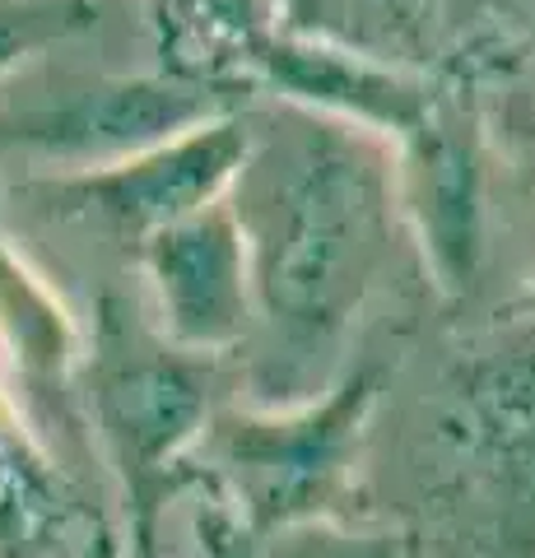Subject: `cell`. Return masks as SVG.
I'll list each match as a JSON object with an SVG mask.
<instances>
[{"instance_id": "obj_1", "label": "cell", "mask_w": 535, "mask_h": 558, "mask_svg": "<svg viewBox=\"0 0 535 558\" xmlns=\"http://www.w3.org/2000/svg\"><path fill=\"white\" fill-rule=\"evenodd\" d=\"M247 238L252 289L275 336L313 354L364 299L387 242V182L340 131H307L289 168L262 186Z\"/></svg>"}, {"instance_id": "obj_2", "label": "cell", "mask_w": 535, "mask_h": 558, "mask_svg": "<svg viewBox=\"0 0 535 558\" xmlns=\"http://www.w3.org/2000/svg\"><path fill=\"white\" fill-rule=\"evenodd\" d=\"M377 377L344 373L331 391L280 410H219L200 433L192 475L215 488V558H266L275 539L340 521L364 451Z\"/></svg>"}, {"instance_id": "obj_3", "label": "cell", "mask_w": 535, "mask_h": 558, "mask_svg": "<svg viewBox=\"0 0 535 558\" xmlns=\"http://www.w3.org/2000/svg\"><path fill=\"white\" fill-rule=\"evenodd\" d=\"M94 433L122 484L135 558H163L159 521L192 484V451L210 424V391L196 354L168 344L126 303L102 299L94 354L84 359Z\"/></svg>"}, {"instance_id": "obj_4", "label": "cell", "mask_w": 535, "mask_h": 558, "mask_svg": "<svg viewBox=\"0 0 535 558\" xmlns=\"http://www.w3.org/2000/svg\"><path fill=\"white\" fill-rule=\"evenodd\" d=\"M247 159V131L233 117H215L205 126L172 135L145 154L89 168V172H61L33 186L51 215L94 219L108 229L145 242L149 233L200 215L205 205L223 196Z\"/></svg>"}, {"instance_id": "obj_5", "label": "cell", "mask_w": 535, "mask_h": 558, "mask_svg": "<svg viewBox=\"0 0 535 558\" xmlns=\"http://www.w3.org/2000/svg\"><path fill=\"white\" fill-rule=\"evenodd\" d=\"M215 117H223V98L205 84L163 75L94 80L57 102L0 117V149H24L33 159L89 172L145 154Z\"/></svg>"}, {"instance_id": "obj_6", "label": "cell", "mask_w": 535, "mask_h": 558, "mask_svg": "<svg viewBox=\"0 0 535 558\" xmlns=\"http://www.w3.org/2000/svg\"><path fill=\"white\" fill-rule=\"evenodd\" d=\"M141 260L159 307V336L186 354H223L247 336L252 266L238 209L223 201L168 223L141 242Z\"/></svg>"}, {"instance_id": "obj_7", "label": "cell", "mask_w": 535, "mask_h": 558, "mask_svg": "<svg viewBox=\"0 0 535 558\" xmlns=\"http://www.w3.org/2000/svg\"><path fill=\"white\" fill-rule=\"evenodd\" d=\"M442 433L494 502L535 498V336L479 349L447 377Z\"/></svg>"}, {"instance_id": "obj_8", "label": "cell", "mask_w": 535, "mask_h": 558, "mask_svg": "<svg viewBox=\"0 0 535 558\" xmlns=\"http://www.w3.org/2000/svg\"><path fill=\"white\" fill-rule=\"evenodd\" d=\"M0 558H122L112 521L0 387Z\"/></svg>"}, {"instance_id": "obj_9", "label": "cell", "mask_w": 535, "mask_h": 558, "mask_svg": "<svg viewBox=\"0 0 535 558\" xmlns=\"http://www.w3.org/2000/svg\"><path fill=\"white\" fill-rule=\"evenodd\" d=\"M0 349L24 387V405L42 424H61L80 433L75 418V373H80V330L47 279L28 266L0 219Z\"/></svg>"}, {"instance_id": "obj_10", "label": "cell", "mask_w": 535, "mask_h": 558, "mask_svg": "<svg viewBox=\"0 0 535 558\" xmlns=\"http://www.w3.org/2000/svg\"><path fill=\"white\" fill-rule=\"evenodd\" d=\"M94 24V0H0V80L42 51L89 33Z\"/></svg>"}, {"instance_id": "obj_11", "label": "cell", "mask_w": 535, "mask_h": 558, "mask_svg": "<svg viewBox=\"0 0 535 558\" xmlns=\"http://www.w3.org/2000/svg\"><path fill=\"white\" fill-rule=\"evenodd\" d=\"M266 558H420V554H414L410 539L396 535V531L321 521V526H303L284 539H275Z\"/></svg>"}, {"instance_id": "obj_12", "label": "cell", "mask_w": 535, "mask_h": 558, "mask_svg": "<svg viewBox=\"0 0 535 558\" xmlns=\"http://www.w3.org/2000/svg\"><path fill=\"white\" fill-rule=\"evenodd\" d=\"M516 312H522V317H531V322H535V284L522 293V303H516Z\"/></svg>"}]
</instances>
